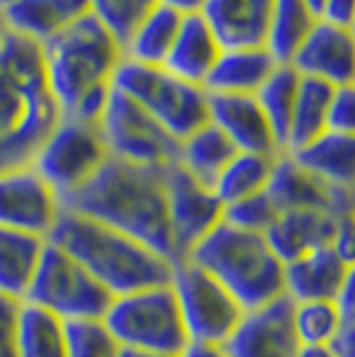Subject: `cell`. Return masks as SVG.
<instances>
[{"mask_svg":"<svg viewBox=\"0 0 355 357\" xmlns=\"http://www.w3.org/2000/svg\"><path fill=\"white\" fill-rule=\"evenodd\" d=\"M61 208L107 224L123 235L145 243L155 253L166 256L171 264L177 261L168 229L163 168H147L123 163L118 158H107V163L80 190L61 197Z\"/></svg>","mask_w":355,"mask_h":357,"instance_id":"obj_1","label":"cell"},{"mask_svg":"<svg viewBox=\"0 0 355 357\" xmlns=\"http://www.w3.org/2000/svg\"><path fill=\"white\" fill-rule=\"evenodd\" d=\"M59 120L41 45L6 32L0 38V174L32 165Z\"/></svg>","mask_w":355,"mask_h":357,"instance_id":"obj_2","label":"cell"},{"mask_svg":"<svg viewBox=\"0 0 355 357\" xmlns=\"http://www.w3.org/2000/svg\"><path fill=\"white\" fill-rule=\"evenodd\" d=\"M41 54L61 118L99 123L123 64L118 40L89 14L41 45Z\"/></svg>","mask_w":355,"mask_h":357,"instance_id":"obj_3","label":"cell"},{"mask_svg":"<svg viewBox=\"0 0 355 357\" xmlns=\"http://www.w3.org/2000/svg\"><path fill=\"white\" fill-rule=\"evenodd\" d=\"M45 240L73 256L110 296L168 283L174 267L145 243L64 208Z\"/></svg>","mask_w":355,"mask_h":357,"instance_id":"obj_4","label":"cell"},{"mask_svg":"<svg viewBox=\"0 0 355 357\" xmlns=\"http://www.w3.org/2000/svg\"><path fill=\"white\" fill-rule=\"evenodd\" d=\"M184 259L206 269L243 312L265 307L283 296V261L270 248L265 235L217 224Z\"/></svg>","mask_w":355,"mask_h":357,"instance_id":"obj_5","label":"cell"},{"mask_svg":"<svg viewBox=\"0 0 355 357\" xmlns=\"http://www.w3.org/2000/svg\"><path fill=\"white\" fill-rule=\"evenodd\" d=\"M102 323L120 344V349L182 355L190 344L179 317L177 298L168 283L113 296Z\"/></svg>","mask_w":355,"mask_h":357,"instance_id":"obj_6","label":"cell"},{"mask_svg":"<svg viewBox=\"0 0 355 357\" xmlns=\"http://www.w3.org/2000/svg\"><path fill=\"white\" fill-rule=\"evenodd\" d=\"M115 89L133 99L179 142L208 123L206 89L193 86L163 67L123 59L115 73Z\"/></svg>","mask_w":355,"mask_h":357,"instance_id":"obj_7","label":"cell"},{"mask_svg":"<svg viewBox=\"0 0 355 357\" xmlns=\"http://www.w3.org/2000/svg\"><path fill=\"white\" fill-rule=\"evenodd\" d=\"M168 285L177 298L187 342L222 347L243 317V307L227 294V288L190 259L174 261Z\"/></svg>","mask_w":355,"mask_h":357,"instance_id":"obj_8","label":"cell"},{"mask_svg":"<svg viewBox=\"0 0 355 357\" xmlns=\"http://www.w3.org/2000/svg\"><path fill=\"white\" fill-rule=\"evenodd\" d=\"M24 301L57 314L64 323H80V320H102L113 296L73 256L45 243L43 259L38 264Z\"/></svg>","mask_w":355,"mask_h":357,"instance_id":"obj_9","label":"cell"},{"mask_svg":"<svg viewBox=\"0 0 355 357\" xmlns=\"http://www.w3.org/2000/svg\"><path fill=\"white\" fill-rule=\"evenodd\" d=\"M96 126L110 158L147 168H168L179 160L177 136L118 89H113Z\"/></svg>","mask_w":355,"mask_h":357,"instance_id":"obj_10","label":"cell"},{"mask_svg":"<svg viewBox=\"0 0 355 357\" xmlns=\"http://www.w3.org/2000/svg\"><path fill=\"white\" fill-rule=\"evenodd\" d=\"M110 152L104 147L96 123L61 118L38 149L32 168L51 184V190L67 197L80 190L104 163Z\"/></svg>","mask_w":355,"mask_h":357,"instance_id":"obj_11","label":"cell"},{"mask_svg":"<svg viewBox=\"0 0 355 357\" xmlns=\"http://www.w3.org/2000/svg\"><path fill=\"white\" fill-rule=\"evenodd\" d=\"M166 181V211H168V229L177 261L193 251L208 232L222 224L224 206L217 200L208 184H201L182 165L163 168Z\"/></svg>","mask_w":355,"mask_h":357,"instance_id":"obj_12","label":"cell"},{"mask_svg":"<svg viewBox=\"0 0 355 357\" xmlns=\"http://www.w3.org/2000/svg\"><path fill=\"white\" fill-rule=\"evenodd\" d=\"M61 213V197L32 165L0 174V227L48 238Z\"/></svg>","mask_w":355,"mask_h":357,"instance_id":"obj_13","label":"cell"},{"mask_svg":"<svg viewBox=\"0 0 355 357\" xmlns=\"http://www.w3.org/2000/svg\"><path fill=\"white\" fill-rule=\"evenodd\" d=\"M299 344L291 331V301L286 296L243 312L222 344L224 357H294Z\"/></svg>","mask_w":355,"mask_h":357,"instance_id":"obj_14","label":"cell"},{"mask_svg":"<svg viewBox=\"0 0 355 357\" xmlns=\"http://www.w3.org/2000/svg\"><path fill=\"white\" fill-rule=\"evenodd\" d=\"M296 75L324 80L328 86H353L355 75V40L350 27H340L318 19L307 38L289 61Z\"/></svg>","mask_w":355,"mask_h":357,"instance_id":"obj_15","label":"cell"},{"mask_svg":"<svg viewBox=\"0 0 355 357\" xmlns=\"http://www.w3.org/2000/svg\"><path fill=\"white\" fill-rule=\"evenodd\" d=\"M265 195L278 213L283 211H328L334 216H353V190H337V187L318 181L307 171H302L286 152L275 158Z\"/></svg>","mask_w":355,"mask_h":357,"instance_id":"obj_16","label":"cell"},{"mask_svg":"<svg viewBox=\"0 0 355 357\" xmlns=\"http://www.w3.org/2000/svg\"><path fill=\"white\" fill-rule=\"evenodd\" d=\"M350 283H355L353 261L342 259L331 245L302 253L283 264V296L289 301H334Z\"/></svg>","mask_w":355,"mask_h":357,"instance_id":"obj_17","label":"cell"},{"mask_svg":"<svg viewBox=\"0 0 355 357\" xmlns=\"http://www.w3.org/2000/svg\"><path fill=\"white\" fill-rule=\"evenodd\" d=\"M208 123L219 128L236 152H256V155H281L275 136L267 126L262 109L254 96H233V93H206Z\"/></svg>","mask_w":355,"mask_h":357,"instance_id":"obj_18","label":"cell"},{"mask_svg":"<svg viewBox=\"0 0 355 357\" xmlns=\"http://www.w3.org/2000/svg\"><path fill=\"white\" fill-rule=\"evenodd\" d=\"M91 14L89 0H6L0 16L6 30L43 45Z\"/></svg>","mask_w":355,"mask_h":357,"instance_id":"obj_19","label":"cell"},{"mask_svg":"<svg viewBox=\"0 0 355 357\" xmlns=\"http://www.w3.org/2000/svg\"><path fill=\"white\" fill-rule=\"evenodd\" d=\"M275 0H206L201 16L222 48L265 45Z\"/></svg>","mask_w":355,"mask_h":357,"instance_id":"obj_20","label":"cell"},{"mask_svg":"<svg viewBox=\"0 0 355 357\" xmlns=\"http://www.w3.org/2000/svg\"><path fill=\"white\" fill-rule=\"evenodd\" d=\"M342 219L345 216H334L328 211H283L275 216L265 238L275 256L289 264L302 253L331 245Z\"/></svg>","mask_w":355,"mask_h":357,"instance_id":"obj_21","label":"cell"},{"mask_svg":"<svg viewBox=\"0 0 355 357\" xmlns=\"http://www.w3.org/2000/svg\"><path fill=\"white\" fill-rule=\"evenodd\" d=\"M219 54H222V43L217 40V35L206 24V19L201 14H187L179 22L177 38H174L171 51L163 61V70H168L171 75L203 89Z\"/></svg>","mask_w":355,"mask_h":357,"instance_id":"obj_22","label":"cell"},{"mask_svg":"<svg viewBox=\"0 0 355 357\" xmlns=\"http://www.w3.org/2000/svg\"><path fill=\"white\" fill-rule=\"evenodd\" d=\"M278 67L265 45L254 48H222L203 89L206 93H233V96H254L265 86V80Z\"/></svg>","mask_w":355,"mask_h":357,"instance_id":"obj_23","label":"cell"},{"mask_svg":"<svg viewBox=\"0 0 355 357\" xmlns=\"http://www.w3.org/2000/svg\"><path fill=\"white\" fill-rule=\"evenodd\" d=\"M355 283L342 291L340 298L291 301V331L299 347H331L345 328H353Z\"/></svg>","mask_w":355,"mask_h":357,"instance_id":"obj_24","label":"cell"},{"mask_svg":"<svg viewBox=\"0 0 355 357\" xmlns=\"http://www.w3.org/2000/svg\"><path fill=\"white\" fill-rule=\"evenodd\" d=\"M302 171L310 176L324 181L328 187L337 190H353V174H355V142L347 134H334L326 131L310 144L286 152Z\"/></svg>","mask_w":355,"mask_h":357,"instance_id":"obj_25","label":"cell"},{"mask_svg":"<svg viewBox=\"0 0 355 357\" xmlns=\"http://www.w3.org/2000/svg\"><path fill=\"white\" fill-rule=\"evenodd\" d=\"M45 238L0 227V294L24 301L43 259Z\"/></svg>","mask_w":355,"mask_h":357,"instance_id":"obj_26","label":"cell"},{"mask_svg":"<svg viewBox=\"0 0 355 357\" xmlns=\"http://www.w3.org/2000/svg\"><path fill=\"white\" fill-rule=\"evenodd\" d=\"M233 155H236V147L227 142V136L211 123H203L201 128H195L193 134L179 142L177 165H182L201 184L211 187L224 165L233 160Z\"/></svg>","mask_w":355,"mask_h":357,"instance_id":"obj_27","label":"cell"},{"mask_svg":"<svg viewBox=\"0 0 355 357\" xmlns=\"http://www.w3.org/2000/svg\"><path fill=\"white\" fill-rule=\"evenodd\" d=\"M16 355L64 357L67 355V323L30 301H22L19 328H16Z\"/></svg>","mask_w":355,"mask_h":357,"instance_id":"obj_28","label":"cell"},{"mask_svg":"<svg viewBox=\"0 0 355 357\" xmlns=\"http://www.w3.org/2000/svg\"><path fill=\"white\" fill-rule=\"evenodd\" d=\"M278 155H256V152H236L233 160L224 165L222 174L214 178L211 190L222 206L238 203L243 197H252L267 190V181L273 174Z\"/></svg>","mask_w":355,"mask_h":357,"instance_id":"obj_29","label":"cell"},{"mask_svg":"<svg viewBox=\"0 0 355 357\" xmlns=\"http://www.w3.org/2000/svg\"><path fill=\"white\" fill-rule=\"evenodd\" d=\"M182 16L155 6L131 32V38L123 45V59L136 61V64H150V67H163V61L171 51V43L177 38Z\"/></svg>","mask_w":355,"mask_h":357,"instance_id":"obj_30","label":"cell"},{"mask_svg":"<svg viewBox=\"0 0 355 357\" xmlns=\"http://www.w3.org/2000/svg\"><path fill=\"white\" fill-rule=\"evenodd\" d=\"M331 96H334V86L299 75V91H296L286 152H294V149L310 144L312 139H318L321 134H326V115H328Z\"/></svg>","mask_w":355,"mask_h":357,"instance_id":"obj_31","label":"cell"},{"mask_svg":"<svg viewBox=\"0 0 355 357\" xmlns=\"http://www.w3.org/2000/svg\"><path fill=\"white\" fill-rule=\"evenodd\" d=\"M315 22L318 16L312 14L305 0H275L265 40L270 56L278 64H289L296 48L307 38V32L315 27Z\"/></svg>","mask_w":355,"mask_h":357,"instance_id":"obj_32","label":"cell"},{"mask_svg":"<svg viewBox=\"0 0 355 357\" xmlns=\"http://www.w3.org/2000/svg\"><path fill=\"white\" fill-rule=\"evenodd\" d=\"M296 91H299V75L294 73V67L291 64H278L273 70V75L265 80V86L254 93V99L262 109L281 152H286V142H289Z\"/></svg>","mask_w":355,"mask_h":357,"instance_id":"obj_33","label":"cell"},{"mask_svg":"<svg viewBox=\"0 0 355 357\" xmlns=\"http://www.w3.org/2000/svg\"><path fill=\"white\" fill-rule=\"evenodd\" d=\"M91 16L110 32L120 48L131 38L136 24L158 6V0H89Z\"/></svg>","mask_w":355,"mask_h":357,"instance_id":"obj_34","label":"cell"},{"mask_svg":"<svg viewBox=\"0 0 355 357\" xmlns=\"http://www.w3.org/2000/svg\"><path fill=\"white\" fill-rule=\"evenodd\" d=\"M64 357H120V344L104 328L102 320L67 323V355Z\"/></svg>","mask_w":355,"mask_h":357,"instance_id":"obj_35","label":"cell"},{"mask_svg":"<svg viewBox=\"0 0 355 357\" xmlns=\"http://www.w3.org/2000/svg\"><path fill=\"white\" fill-rule=\"evenodd\" d=\"M278 216L275 206L270 203V197L265 192L252 195V197H243L238 203L224 206L222 222L233 224L238 229H246V232H256V235H265L267 229L273 227Z\"/></svg>","mask_w":355,"mask_h":357,"instance_id":"obj_36","label":"cell"},{"mask_svg":"<svg viewBox=\"0 0 355 357\" xmlns=\"http://www.w3.org/2000/svg\"><path fill=\"white\" fill-rule=\"evenodd\" d=\"M326 131L353 136V131H355L353 86H340V89H334L331 105H328V115H326Z\"/></svg>","mask_w":355,"mask_h":357,"instance_id":"obj_37","label":"cell"},{"mask_svg":"<svg viewBox=\"0 0 355 357\" xmlns=\"http://www.w3.org/2000/svg\"><path fill=\"white\" fill-rule=\"evenodd\" d=\"M19 307H22V301L0 294V357H19L16 355Z\"/></svg>","mask_w":355,"mask_h":357,"instance_id":"obj_38","label":"cell"},{"mask_svg":"<svg viewBox=\"0 0 355 357\" xmlns=\"http://www.w3.org/2000/svg\"><path fill=\"white\" fill-rule=\"evenodd\" d=\"M321 19L353 30V0H324Z\"/></svg>","mask_w":355,"mask_h":357,"instance_id":"obj_39","label":"cell"},{"mask_svg":"<svg viewBox=\"0 0 355 357\" xmlns=\"http://www.w3.org/2000/svg\"><path fill=\"white\" fill-rule=\"evenodd\" d=\"M203 3H206V0H158V6H163V8H168V11H174V14H179V16L201 14Z\"/></svg>","mask_w":355,"mask_h":357,"instance_id":"obj_40","label":"cell"},{"mask_svg":"<svg viewBox=\"0 0 355 357\" xmlns=\"http://www.w3.org/2000/svg\"><path fill=\"white\" fill-rule=\"evenodd\" d=\"M179 357H224L222 347H206V344H187V349Z\"/></svg>","mask_w":355,"mask_h":357,"instance_id":"obj_41","label":"cell"},{"mask_svg":"<svg viewBox=\"0 0 355 357\" xmlns=\"http://www.w3.org/2000/svg\"><path fill=\"white\" fill-rule=\"evenodd\" d=\"M294 357H340L334 347H299Z\"/></svg>","mask_w":355,"mask_h":357,"instance_id":"obj_42","label":"cell"},{"mask_svg":"<svg viewBox=\"0 0 355 357\" xmlns=\"http://www.w3.org/2000/svg\"><path fill=\"white\" fill-rule=\"evenodd\" d=\"M120 357H179L166 352H150V349H120Z\"/></svg>","mask_w":355,"mask_h":357,"instance_id":"obj_43","label":"cell"},{"mask_svg":"<svg viewBox=\"0 0 355 357\" xmlns=\"http://www.w3.org/2000/svg\"><path fill=\"white\" fill-rule=\"evenodd\" d=\"M305 3H307V6H310V11L315 16H318V19H321V8H324V0H305Z\"/></svg>","mask_w":355,"mask_h":357,"instance_id":"obj_44","label":"cell"},{"mask_svg":"<svg viewBox=\"0 0 355 357\" xmlns=\"http://www.w3.org/2000/svg\"><path fill=\"white\" fill-rule=\"evenodd\" d=\"M6 32H8V30H6V24H3V16H0V38H3Z\"/></svg>","mask_w":355,"mask_h":357,"instance_id":"obj_45","label":"cell"},{"mask_svg":"<svg viewBox=\"0 0 355 357\" xmlns=\"http://www.w3.org/2000/svg\"><path fill=\"white\" fill-rule=\"evenodd\" d=\"M3 3H6V0H0V6H3Z\"/></svg>","mask_w":355,"mask_h":357,"instance_id":"obj_46","label":"cell"}]
</instances>
